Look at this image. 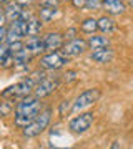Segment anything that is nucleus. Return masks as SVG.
Here are the masks:
<instances>
[{
	"label": "nucleus",
	"mask_w": 133,
	"mask_h": 149,
	"mask_svg": "<svg viewBox=\"0 0 133 149\" xmlns=\"http://www.w3.org/2000/svg\"><path fill=\"white\" fill-rule=\"evenodd\" d=\"M27 27H28V22L25 20H20V18H15V20L8 22V25H7V28L10 30V32H13L18 38H27Z\"/></svg>",
	"instance_id": "15"
},
{
	"label": "nucleus",
	"mask_w": 133,
	"mask_h": 149,
	"mask_svg": "<svg viewBox=\"0 0 133 149\" xmlns=\"http://www.w3.org/2000/svg\"><path fill=\"white\" fill-rule=\"evenodd\" d=\"M80 32L85 33V35L96 33V32H98V23H96V18H93V17L85 18V20L80 23Z\"/></svg>",
	"instance_id": "18"
},
{
	"label": "nucleus",
	"mask_w": 133,
	"mask_h": 149,
	"mask_svg": "<svg viewBox=\"0 0 133 149\" xmlns=\"http://www.w3.org/2000/svg\"><path fill=\"white\" fill-rule=\"evenodd\" d=\"M32 56L33 55L28 52V48L23 47L17 53H13V68H27V65L32 60Z\"/></svg>",
	"instance_id": "13"
},
{
	"label": "nucleus",
	"mask_w": 133,
	"mask_h": 149,
	"mask_svg": "<svg viewBox=\"0 0 133 149\" xmlns=\"http://www.w3.org/2000/svg\"><path fill=\"white\" fill-rule=\"evenodd\" d=\"M77 33H78V30H77V28H68V30L63 33L65 42H67V40H72V38H75V37H77Z\"/></svg>",
	"instance_id": "25"
},
{
	"label": "nucleus",
	"mask_w": 133,
	"mask_h": 149,
	"mask_svg": "<svg viewBox=\"0 0 133 149\" xmlns=\"http://www.w3.org/2000/svg\"><path fill=\"white\" fill-rule=\"evenodd\" d=\"M65 38L58 32H48L43 35V45H45V52H55L63 47Z\"/></svg>",
	"instance_id": "7"
},
{
	"label": "nucleus",
	"mask_w": 133,
	"mask_h": 149,
	"mask_svg": "<svg viewBox=\"0 0 133 149\" xmlns=\"http://www.w3.org/2000/svg\"><path fill=\"white\" fill-rule=\"evenodd\" d=\"M87 47H88V50L110 47V38L106 37L105 33H91L90 37L87 38Z\"/></svg>",
	"instance_id": "11"
},
{
	"label": "nucleus",
	"mask_w": 133,
	"mask_h": 149,
	"mask_svg": "<svg viewBox=\"0 0 133 149\" xmlns=\"http://www.w3.org/2000/svg\"><path fill=\"white\" fill-rule=\"evenodd\" d=\"M57 86H58V81H53V80H48V78H45V80H42L40 83H38L35 88H33V93L32 95H35L37 98H47V96H50L53 93V91L57 90Z\"/></svg>",
	"instance_id": "8"
},
{
	"label": "nucleus",
	"mask_w": 133,
	"mask_h": 149,
	"mask_svg": "<svg viewBox=\"0 0 133 149\" xmlns=\"http://www.w3.org/2000/svg\"><path fill=\"white\" fill-rule=\"evenodd\" d=\"M23 47H25V42H23V40H15V42H12V43H7V50H8L10 55L17 53V52L22 50Z\"/></svg>",
	"instance_id": "22"
},
{
	"label": "nucleus",
	"mask_w": 133,
	"mask_h": 149,
	"mask_svg": "<svg viewBox=\"0 0 133 149\" xmlns=\"http://www.w3.org/2000/svg\"><path fill=\"white\" fill-rule=\"evenodd\" d=\"M103 2H112V0H101V3H103Z\"/></svg>",
	"instance_id": "29"
},
{
	"label": "nucleus",
	"mask_w": 133,
	"mask_h": 149,
	"mask_svg": "<svg viewBox=\"0 0 133 149\" xmlns=\"http://www.w3.org/2000/svg\"><path fill=\"white\" fill-rule=\"evenodd\" d=\"M52 114L53 113H52L50 108L42 109V111L35 116V119H33L28 126L23 128V136H25V138H37V136H40V134L48 128V124L52 121Z\"/></svg>",
	"instance_id": "1"
},
{
	"label": "nucleus",
	"mask_w": 133,
	"mask_h": 149,
	"mask_svg": "<svg viewBox=\"0 0 133 149\" xmlns=\"http://www.w3.org/2000/svg\"><path fill=\"white\" fill-rule=\"evenodd\" d=\"M72 109H73V103L70 101V100H63V101L58 104V116L60 118L68 116Z\"/></svg>",
	"instance_id": "20"
},
{
	"label": "nucleus",
	"mask_w": 133,
	"mask_h": 149,
	"mask_svg": "<svg viewBox=\"0 0 133 149\" xmlns=\"http://www.w3.org/2000/svg\"><path fill=\"white\" fill-rule=\"evenodd\" d=\"M115 56V52L113 48L110 47H103V48H96V50H91L90 53V58L91 61H95L98 65H105V63H110Z\"/></svg>",
	"instance_id": "9"
},
{
	"label": "nucleus",
	"mask_w": 133,
	"mask_h": 149,
	"mask_svg": "<svg viewBox=\"0 0 133 149\" xmlns=\"http://www.w3.org/2000/svg\"><path fill=\"white\" fill-rule=\"evenodd\" d=\"M101 8L106 12V15H122L127 10V3L123 0H112V2H103Z\"/></svg>",
	"instance_id": "12"
},
{
	"label": "nucleus",
	"mask_w": 133,
	"mask_h": 149,
	"mask_svg": "<svg viewBox=\"0 0 133 149\" xmlns=\"http://www.w3.org/2000/svg\"><path fill=\"white\" fill-rule=\"evenodd\" d=\"M70 2H72L73 8H77V10H82V8H85V2H87V0H70Z\"/></svg>",
	"instance_id": "26"
},
{
	"label": "nucleus",
	"mask_w": 133,
	"mask_h": 149,
	"mask_svg": "<svg viewBox=\"0 0 133 149\" xmlns=\"http://www.w3.org/2000/svg\"><path fill=\"white\" fill-rule=\"evenodd\" d=\"M42 25L43 22L38 18V17H32L28 20V27H27V37H35V35H40L42 32Z\"/></svg>",
	"instance_id": "19"
},
{
	"label": "nucleus",
	"mask_w": 133,
	"mask_h": 149,
	"mask_svg": "<svg viewBox=\"0 0 133 149\" xmlns=\"http://www.w3.org/2000/svg\"><path fill=\"white\" fill-rule=\"evenodd\" d=\"M68 56L63 55L60 50H55V52H47V53L40 56L38 60V65L42 70H48V71H55V70L63 68L65 65L68 63Z\"/></svg>",
	"instance_id": "3"
},
{
	"label": "nucleus",
	"mask_w": 133,
	"mask_h": 149,
	"mask_svg": "<svg viewBox=\"0 0 133 149\" xmlns=\"http://www.w3.org/2000/svg\"><path fill=\"white\" fill-rule=\"evenodd\" d=\"M13 100H4V101L0 103V114L2 116H8L12 111H13Z\"/></svg>",
	"instance_id": "21"
},
{
	"label": "nucleus",
	"mask_w": 133,
	"mask_h": 149,
	"mask_svg": "<svg viewBox=\"0 0 133 149\" xmlns=\"http://www.w3.org/2000/svg\"><path fill=\"white\" fill-rule=\"evenodd\" d=\"M38 5L40 7H58L60 0H38Z\"/></svg>",
	"instance_id": "24"
},
{
	"label": "nucleus",
	"mask_w": 133,
	"mask_h": 149,
	"mask_svg": "<svg viewBox=\"0 0 133 149\" xmlns=\"http://www.w3.org/2000/svg\"><path fill=\"white\" fill-rule=\"evenodd\" d=\"M96 23H98V32L105 33V35L112 33L113 30L117 28L115 20H113L110 15H103V17H100V18H96Z\"/></svg>",
	"instance_id": "16"
},
{
	"label": "nucleus",
	"mask_w": 133,
	"mask_h": 149,
	"mask_svg": "<svg viewBox=\"0 0 133 149\" xmlns=\"http://www.w3.org/2000/svg\"><path fill=\"white\" fill-rule=\"evenodd\" d=\"M101 96V91L98 88H88V90L82 91L73 101V111H82L85 108L95 104Z\"/></svg>",
	"instance_id": "4"
},
{
	"label": "nucleus",
	"mask_w": 133,
	"mask_h": 149,
	"mask_svg": "<svg viewBox=\"0 0 133 149\" xmlns=\"http://www.w3.org/2000/svg\"><path fill=\"white\" fill-rule=\"evenodd\" d=\"M93 121H95L93 113H82L80 116H75L73 119H70L68 129L73 134H83L91 128Z\"/></svg>",
	"instance_id": "5"
},
{
	"label": "nucleus",
	"mask_w": 133,
	"mask_h": 149,
	"mask_svg": "<svg viewBox=\"0 0 133 149\" xmlns=\"http://www.w3.org/2000/svg\"><path fill=\"white\" fill-rule=\"evenodd\" d=\"M130 5H132V7H133V0H132V2H130Z\"/></svg>",
	"instance_id": "30"
},
{
	"label": "nucleus",
	"mask_w": 133,
	"mask_h": 149,
	"mask_svg": "<svg viewBox=\"0 0 133 149\" xmlns=\"http://www.w3.org/2000/svg\"><path fill=\"white\" fill-rule=\"evenodd\" d=\"M88 47H87V40H83L82 37H75L72 40H67L63 43V47L60 48V52L63 55H67L68 58H73V56H78V55L85 53Z\"/></svg>",
	"instance_id": "6"
},
{
	"label": "nucleus",
	"mask_w": 133,
	"mask_h": 149,
	"mask_svg": "<svg viewBox=\"0 0 133 149\" xmlns=\"http://www.w3.org/2000/svg\"><path fill=\"white\" fill-rule=\"evenodd\" d=\"M42 111V100L35 95H28L20 98L15 104V116H37Z\"/></svg>",
	"instance_id": "2"
},
{
	"label": "nucleus",
	"mask_w": 133,
	"mask_h": 149,
	"mask_svg": "<svg viewBox=\"0 0 133 149\" xmlns=\"http://www.w3.org/2000/svg\"><path fill=\"white\" fill-rule=\"evenodd\" d=\"M25 47L28 48V52L33 56H40L42 53H45V45H43V37L35 35V37H27Z\"/></svg>",
	"instance_id": "10"
},
{
	"label": "nucleus",
	"mask_w": 133,
	"mask_h": 149,
	"mask_svg": "<svg viewBox=\"0 0 133 149\" xmlns=\"http://www.w3.org/2000/svg\"><path fill=\"white\" fill-rule=\"evenodd\" d=\"M15 2H18L22 7H27L28 3H30V2H32V0H15Z\"/></svg>",
	"instance_id": "28"
},
{
	"label": "nucleus",
	"mask_w": 133,
	"mask_h": 149,
	"mask_svg": "<svg viewBox=\"0 0 133 149\" xmlns=\"http://www.w3.org/2000/svg\"><path fill=\"white\" fill-rule=\"evenodd\" d=\"M23 8H25V7H22L18 2H15V0L5 3V5H4V15H5V18H7V23L12 22V20H15V18H18V15H20V12L23 10Z\"/></svg>",
	"instance_id": "14"
},
{
	"label": "nucleus",
	"mask_w": 133,
	"mask_h": 149,
	"mask_svg": "<svg viewBox=\"0 0 133 149\" xmlns=\"http://www.w3.org/2000/svg\"><path fill=\"white\" fill-rule=\"evenodd\" d=\"M75 78H77V71H75V70L67 71V74H65V81H73Z\"/></svg>",
	"instance_id": "27"
},
{
	"label": "nucleus",
	"mask_w": 133,
	"mask_h": 149,
	"mask_svg": "<svg viewBox=\"0 0 133 149\" xmlns=\"http://www.w3.org/2000/svg\"><path fill=\"white\" fill-rule=\"evenodd\" d=\"M85 8L87 10H100L101 8V0H87Z\"/></svg>",
	"instance_id": "23"
},
{
	"label": "nucleus",
	"mask_w": 133,
	"mask_h": 149,
	"mask_svg": "<svg viewBox=\"0 0 133 149\" xmlns=\"http://www.w3.org/2000/svg\"><path fill=\"white\" fill-rule=\"evenodd\" d=\"M57 15H58V7H40L37 17L43 22V23H48V22H52L53 18H57Z\"/></svg>",
	"instance_id": "17"
}]
</instances>
